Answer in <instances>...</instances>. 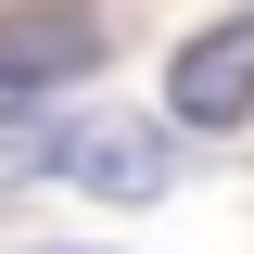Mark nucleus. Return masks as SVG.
Returning <instances> with one entry per match:
<instances>
[{"label":"nucleus","mask_w":254,"mask_h":254,"mask_svg":"<svg viewBox=\"0 0 254 254\" xmlns=\"http://www.w3.org/2000/svg\"><path fill=\"white\" fill-rule=\"evenodd\" d=\"M0 178H64V127H51V115L0 127Z\"/></svg>","instance_id":"20e7f679"},{"label":"nucleus","mask_w":254,"mask_h":254,"mask_svg":"<svg viewBox=\"0 0 254 254\" xmlns=\"http://www.w3.org/2000/svg\"><path fill=\"white\" fill-rule=\"evenodd\" d=\"M102 64V26L76 0H38V13H0V102H38V89H76Z\"/></svg>","instance_id":"f257e3e1"},{"label":"nucleus","mask_w":254,"mask_h":254,"mask_svg":"<svg viewBox=\"0 0 254 254\" xmlns=\"http://www.w3.org/2000/svg\"><path fill=\"white\" fill-rule=\"evenodd\" d=\"M64 178L102 190V203H153L165 178H178V153H165V127H64Z\"/></svg>","instance_id":"7ed1b4c3"},{"label":"nucleus","mask_w":254,"mask_h":254,"mask_svg":"<svg viewBox=\"0 0 254 254\" xmlns=\"http://www.w3.org/2000/svg\"><path fill=\"white\" fill-rule=\"evenodd\" d=\"M165 102H178V127H242V115H254V13H229V26H203V38H178Z\"/></svg>","instance_id":"f03ea898"}]
</instances>
